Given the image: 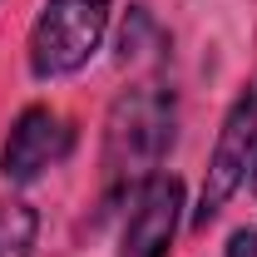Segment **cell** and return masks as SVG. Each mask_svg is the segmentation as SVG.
<instances>
[{
  "instance_id": "1",
  "label": "cell",
  "mask_w": 257,
  "mask_h": 257,
  "mask_svg": "<svg viewBox=\"0 0 257 257\" xmlns=\"http://www.w3.org/2000/svg\"><path fill=\"white\" fill-rule=\"evenodd\" d=\"M178 99L163 79H139L109 104L104 144H99V203L104 213L124 208L134 193L159 173L163 154L173 149Z\"/></svg>"
},
{
  "instance_id": "2",
  "label": "cell",
  "mask_w": 257,
  "mask_h": 257,
  "mask_svg": "<svg viewBox=\"0 0 257 257\" xmlns=\"http://www.w3.org/2000/svg\"><path fill=\"white\" fill-rule=\"evenodd\" d=\"M114 20V0H45L25 35V64L40 84L79 74L99 55Z\"/></svg>"
},
{
  "instance_id": "3",
  "label": "cell",
  "mask_w": 257,
  "mask_h": 257,
  "mask_svg": "<svg viewBox=\"0 0 257 257\" xmlns=\"http://www.w3.org/2000/svg\"><path fill=\"white\" fill-rule=\"evenodd\" d=\"M252 163H257V74L232 94L223 124H218L213 154H208V168H203V188H198V208H193V227L218 223V213L247 183Z\"/></svg>"
},
{
  "instance_id": "4",
  "label": "cell",
  "mask_w": 257,
  "mask_h": 257,
  "mask_svg": "<svg viewBox=\"0 0 257 257\" xmlns=\"http://www.w3.org/2000/svg\"><path fill=\"white\" fill-rule=\"evenodd\" d=\"M74 149V128L60 109L30 104L15 114V124L0 144V178L5 183H35L40 173H50L55 163Z\"/></svg>"
},
{
  "instance_id": "5",
  "label": "cell",
  "mask_w": 257,
  "mask_h": 257,
  "mask_svg": "<svg viewBox=\"0 0 257 257\" xmlns=\"http://www.w3.org/2000/svg\"><path fill=\"white\" fill-rule=\"evenodd\" d=\"M178 223H183V178L159 168L144 188L128 198L119 257H168L173 252V237H178Z\"/></svg>"
},
{
  "instance_id": "6",
  "label": "cell",
  "mask_w": 257,
  "mask_h": 257,
  "mask_svg": "<svg viewBox=\"0 0 257 257\" xmlns=\"http://www.w3.org/2000/svg\"><path fill=\"white\" fill-rule=\"evenodd\" d=\"M40 213L25 198H0V257H35Z\"/></svg>"
},
{
  "instance_id": "7",
  "label": "cell",
  "mask_w": 257,
  "mask_h": 257,
  "mask_svg": "<svg viewBox=\"0 0 257 257\" xmlns=\"http://www.w3.org/2000/svg\"><path fill=\"white\" fill-rule=\"evenodd\" d=\"M223 257H257V227H232Z\"/></svg>"
},
{
  "instance_id": "8",
  "label": "cell",
  "mask_w": 257,
  "mask_h": 257,
  "mask_svg": "<svg viewBox=\"0 0 257 257\" xmlns=\"http://www.w3.org/2000/svg\"><path fill=\"white\" fill-rule=\"evenodd\" d=\"M252 198H257V163H252Z\"/></svg>"
}]
</instances>
